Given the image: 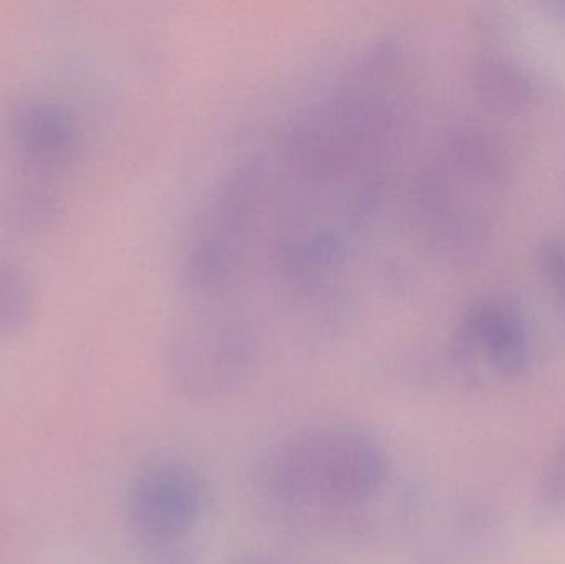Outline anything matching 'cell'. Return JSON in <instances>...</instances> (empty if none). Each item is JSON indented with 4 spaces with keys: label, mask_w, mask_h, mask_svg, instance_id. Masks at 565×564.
I'll return each mask as SVG.
<instances>
[{
    "label": "cell",
    "mask_w": 565,
    "mask_h": 564,
    "mask_svg": "<svg viewBox=\"0 0 565 564\" xmlns=\"http://www.w3.org/2000/svg\"><path fill=\"white\" fill-rule=\"evenodd\" d=\"M475 86L480 98L498 111L524 109L533 96V85L523 70L503 58H488L480 63Z\"/></svg>",
    "instance_id": "obj_6"
},
{
    "label": "cell",
    "mask_w": 565,
    "mask_h": 564,
    "mask_svg": "<svg viewBox=\"0 0 565 564\" xmlns=\"http://www.w3.org/2000/svg\"><path fill=\"white\" fill-rule=\"evenodd\" d=\"M544 500L550 509H556L565 500V449L554 459L544 480Z\"/></svg>",
    "instance_id": "obj_9"
},
{
    "label": "cell",
    "mask_w": 565,
    "mask_h": 564,
    "mask_svg": "<svg viewBox=\"0 0 565 564\" xmlns=\"http://www.w3.org/2000/svg\"><path fill=\"white\" fill-rule=\"evenodd\" d=\"M13 142L33 164L58 168L75 156L78 145L75 119L68 109L49 99H26L10 121Z\"/></svg>",
    "instance_id": "obj_4"
},
{
    "label": "cell",
    "mask_w": 565,
    "mask_h": 564,
    "mask_svg": "<svg viewBox=\"0 0 565 564\" xmlns=\"http://www.w3.org/2000/svg\"><path fill=\"white\" fill-rule=\"evenodd\" d=\"M7 222L26 235H42L58 222L62 202L58 194L40 182H25L10 191L3 207Z\"/></svg>",
    "instance_id": "obj_5"
},
{
    "label": "cell",
    "mask_w": 565,
    "mask_h": 564,
    "mask_svg": "<svg viewBox=\"0 0 565 564\" xmlns=\"http://www.w3.org/2000/svg\"><path fill=\"white\" fill-rule=\"evenodd\" d=\"M174 328H181V327H174ZM182 330H192V328H182ZM195 331H205V330H195ZM211 333H217V331H211ZM218 334H224V333H218ZM225 337H228V334H225ZM231 338H234V337H231ZM234 340H238V338H234ZM238 341H244V340H238ZM244 343H248V341H244ZM252 347H257V344H252Z\"/></svg>",
    "instance_id": "obj_10"
},
{
    "label": "cell",
    "mask_w": 565,
    "mask_h": 564,
    "mask_svg": "<svg viewBox=\"0 0 565 564\" xmlns=\"http://www.w3.org/2000/svg\"><path fill=\"white\" fill-rule=\"evenodd\" d=\"M541 270L556 291L565 310V242L551 241L543 245L540 252Z\"/></svg>",
    "instance_id": "obj_8"
},
{
    "label": "cell",
    "mask_w": 565,
    "mask_h": 564,
    "mask_svg": "<svg viewBox=\"0 0 565 564\" xmlns=\"http://www.w3.org/2000/svg\"><path fill=\"white\" fill-rule=\"evenodd\" d=\"M242 564H277V563L268 562V560H252V562H245Z\"/></svg>",
    "instance_id": "obj_11"
},
{
    "label": "cell",
    "mask_w": 565,
    "mask_h": 564,
    "mask_svg": "<svg viewBox=\"0 0 565 564\" xmlns=\"http://www.w3.org/2000/svg\"><path fill=\"white\" fill-rule=\"evenodd\" d=\"M465 338L504 376H520L531 357V333L523 308L508 297H490L471 308Z\"/></svg>",
    "instance_id": "obj_3"
},
{
    "label": "cell",
    "mask_w": 565,
    "mask_h": 564,
    "mask_svg": "<svg viewBox=\"0 0 565 564\" xmlns=\"http://www.w3.org/2000/svg\"><path fill=\"white\" fill-rule=\"evenodd\" d=\"M204 500V482L194 467L159 460L132 477L125 499L126 523L139 545L171 549L198 525Z\"/></svg>",
    "instance_id": "obj_2"
},
{
    "label": "cell",
    "mask_w": 565,
    "mask_h": 564,
    "mask_svg": "<svg viewBox=\"0 0 565 564\" xmlns=\"http://www.w3.org/2000/svg\"><path fill=\"white\" fill-rule=\"evenodd\" d=\"M35 297L22 268L0 258V334L22 330L33 315Z\"/></svg>",
    "instance_id": "obj_7"
},
{
    "label": "cell",
    "mask_w": 565,
    "mask_h": 564,
    "mask_svg": "<svg viewBox=\"0 0 565 564\" xmlns=\"http://www.w3.org/2000/svg\"><path fill=\"white\" fill-rule=\"evenodd\" d=\"M388 476L391 459L374 436L345 424H324L271 447L260 483L280 509L342 517L379 499Z\"/></svg>",
    "instance_id": "obj_1"
}]
</instances>
